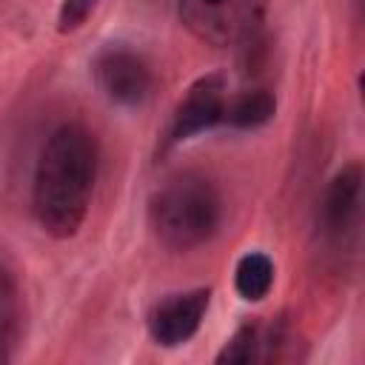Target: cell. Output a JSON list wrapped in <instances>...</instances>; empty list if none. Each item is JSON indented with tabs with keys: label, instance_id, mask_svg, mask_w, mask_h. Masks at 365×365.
I'll list each match as a JSON object with an SVG mask.
<instances>
[{
	"label": "cell",
	"instance_id": "6da1fadb",
	"mask_svg": "<svg viewBox=\"0 0 365 365\" xmlns=\"http://www.w3.org/2000/svg\"><path fill=\"white\" fill-rule=\"evenodd\" d=\"M97 160V140L86 125L63 123L48 134L31 185V208L46 234H77L94 194Z\"/></svg>",
	"mask_w": 365,
	"mask_h": 365
},
{
	"label": "cell",
	"instance_id": "7a4b0ae2",
	"mask_svg": "<svg viewBox=\"0 0 365 365\" xmlns=\"http://www.w3.org/2000/svg\"><path fill=\"white\" fill-rule=\"evenodd\" d=\"M148 222L165 248H200L220 231L222 197L208 177L191 171L177 174L154 191L148 202Z\"/></svg>",
	"mask_w": 365,
	"mask_h": 365
},
{
	"label": "cell",
	"instance_id": "5b68a950",
	"mask_svg": "<svg viewBox=\"0 0 365 365\" xmlns=\"http://www.w3.org/2000/svg\"><path fill=\"white\" fill-rule=\"evenodd\" d=\"M362 220V165L348 163L325 188L322 197V228L331 242L348 248L359 237Z\"/></svg>",
	"mask_w": 365,
	"mask_h": 365
},
{
	"label": "cell",
	"instance_id": "7c38bea8",
	"mask_svg": "<svg viewBox=\"0 0 365 365\" xmlns=\"http://www.w3.org/2000/svg\"><path fill=\"white\" fill-rule=\"evenodd\" d=\"M100 0H63L60 3V14H57V29L66 34V31H74L80 29L88 14L97 9Z\"/></svg>",
	"mask_w": 365,
	"mask_h": 365
},
{
	"label": "cell",
	"instance_id": "52a82bcc",
	"mask_svg": "<svg viewBox=\"0 0 365 365\" xmlns=\"http://www.w3.org/2000/svg\"><path fill=\"white\" fill-rule=\"evenodd\" d=\"M208 288H194L182 294H171L148 314V331L151 339L163 348H177L188 342L197 328L202 325V317L208 311Z\"/></svg>",
	"mask_w": 365,
	"mask_h": 365
},
{
	"label": "cell",
	"instance_id": "8fae6325",
	"mask_svg": "<svg viewBox=\"0 0 365 365\" xmlns=\"http://www.w3.org/2000/svg\"><path fill=\"white\" fill-rule=\"evenodd\" d=\"M259 348H262V331H259V325H242L225 342V348L217 354V362L220 365H225V362L245 365V362H254L259 356Z\"/></svg>",
	"mask_w": 365,
	"mask_h": 365
},
{
	"label": "cell",
	"instance_id": "ba28073f",
	"mask_svg": "<svg viewBox=\"0 0 365 365\" xmlns=\"http://www.w3.org/2000/svg\"><path fill=\"white\" fill-rule=\"evenodd\" d=\"M277 111L274 97L265 88H251L237 97H228L222 123H231L234 128H257L265 125Z\"/></svg>",
	"mask_w": 365,
	"mask_h": 365
},
{
	"label": "cell",
	"instance_id": "30bf717a",
	"mask_svg": "<svg viewBox=\"0 0 365 365\" xmlns=\"http://www.w3.org/2000/svg\"><path fill=\"white\" fill-rule=\"evenodd\" d=\"M17 331V285L6 262L0 259V359L6 356V348L11 345Z\"/></svg>",
	"mask_w": 365,
	"mask_h": 365
},
{
	"label": "cell",
	"instance_id": "3957f363",
	"mask_svg": "<svg viewBox=\"0 0 365 365\" xmlns=\"http://www.w3.org/2000/svg\"><path fill=\"white\" fill-rule=\"evenodd\" d=\"M268 0H180L182 26L217 48H240L259 37Z\"/></svg>",
	"mask_w": 365,
	"mask_h": 365
},
{
	"label": "cell",
	"instance_id": "9c48e42d",
	"mask_svg": "<svg viewBox=\"0 0 365 365\" xmlns=\"http://www.w3.org/2000/svg\"><path fill=\"white\" fill-rule=\"evenodd\" d=\"M274 285V262L259 254V251H251L245 257H240L237 262V271H234V288L242 299L248 302H259Z\"/></svg>",
	"mask_w": 365,
	"mask_h": 365
},
{
	"label": "cell",
	"instance_id": "277c9868",
	"mask_svg": "<svg viewBox=\"0 0 365 365\" xmlns=\"http://www.w3.org/2000/svg\"><path fill=\"white\" fill-rule=\"evenodd\" d=\"M91 68L100 91L117 106H140L151 94L154 80L148 63L125 46H106Z\"/></svg>",
	"mask_w": 365,
	"mask_h": 365
},
{
	"label": "cell",
	"instance_id": "8992f818",
	"mask_svg": "<svg viewBox=\"0 0 365 365\" xmlns=\"http://www.w3.org/2000/svg\"><path fill=\"white\" fill-rule=\"evenodd\" d=\"M225 103H228V94H225V80L220 74H205L200 77L188 91L185 97L177 103L174 108V117H171V125H168V137H165V145H177L200 131H208L214 128L217 123H222L225 117Z\"/></svg>",
	"mask_w": 365,
	"mask_h": 365
}]
</instances>
